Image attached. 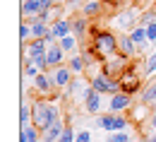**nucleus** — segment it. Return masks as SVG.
I'll list each match as a JSON object with an SVG mask.
<instances>
[{
    "instance_id": "obj_31",
    "label": "nucleus",
    "mask_w": 156,
    "mask_h": 142,
    "mask_svg": "<svg viewBox=\"0 0 156 142\" xmlns=\"http://www.w3.org/2000/svg\"><path fill=\"white\" fill-rule=\"evenodd\" d=\"M75 137H77V130L67 125V128L62 130V135H60V137H58V142H75Z\"/></svg>"
},
{
    "instance_id": "obj_35",
    "label": "nucleus",
    "mask_w": 156,
    "mask_h": 142,
    "mask_svg": "<svg viewBox=\"0 0 156 142\" xmlns=\"http://www.w3.org/2000/svg\"><path fill=\"white\" fill-rule=\"evenodd\" d=\"M79 2H82V0H65V5H67V7H75V5H79Z\"/></svg>"
},
{
    "instance_id": "obj_22",
    "label": "nucleus",
    "mask_w": 156,
    "mask_h": 142,
    "mask_svg": "<svg viewBox=\"0 0 156 142\" xmlns=\"http://www.w3.org/2000/svg\"><path fill=\"white\" fill-rule=\"evenodd\" d=\"M31 121H34V104L22 101V106H20V125H31Z\"/></svg>"
},
{
    "instance_id": "obj_33",
    "label": "nucleus",
    "mask_w": 156,
    "mask_h": 142,
    "mask_svg": "<svg viewBox=\"0 0 156 142\" xmlns=\"http://www.w3.org/2000/svg\"><path fill=\"white\" fill-rule=\"evenodd\" d=\"M147 36H149V41H151V43H156V22L147 27Z\"/></svg>"
},
{
    "instance_id": "obj_20",
    "label": "nucleus",
    "mask_w": 156,
    "mask_h": 142,
    "mask_svg": "<svg viewBox=\"0 0 156 142\" xmlns=\"http://www.w3.org/2000/svg\"><path fill=\"white\" fill-rule=\"evenodd\" d=\"M41 10H43V2H41V0H24V2H22V17H24V20L39 15Z\"/></svg>"
},
{
    "instance_id": "obj_13",
    "label": "nucleus",
    "mask_w": 156,
    "mask_h": 142,
    "mask_svg": "<svg viewBox=\"0 0 156 142\" xmlns=\"http://www.w3.org/2000/svg\"><path fill=\"white\" fill-rule=\"evenodd\" d=\"M130 36H132V41L137 43V48H139V53H144L147 48H149V36H147V27H142V24H137L135 29L130 31Z\"/></svg>"
},
{
    "instance_id": "obj_23",
    "label": "nucleus",
    "mask_w": 156,
    "mask_h": 142,
    "mask_svg": "<svg viewBox=\"0 0 156 142\" xmlns=\"http://www.w3.org/2000/svg\"><path fill=\"white\" fill-rule=\"evenodd\" d=\"M67 65H70V70H72L75 75H82V72L87 70V63H84V58H82V53H72Z\"/></svg>"
},
{
    "instance_id": "obj_28",
    "label": "nucleus",
    "mask_w": 156,
    "mask_h": 142,
    "mask_svg": "<svg viewBox=\"0 0 156 142\" xmlns=\"http://www.w3.org/2000/svg\"><path fill=\"white\" fill-rule=\"evenodd\" d=\"M151 75H156V51L149 53V58L144 60V77H151Z\"/></svg>"
},
{
    "instance_id": "obj_11",
    "label": "nucleus",
    "mask_w": 156,
    "mask_h": 142,
    "mask_svg": "<svg viewBox=\"0 0 156 142\" xmlns=\"http://www.w3.org/2000/svg\"><path fill=\"white\" fill-rule=\"evenodd\" d=\"M48 51V43H46V39H31L24 43V58H36V56H43Z\"/></svg>"
},
{
    "instance_id": "obj_16",
    "label": "nucleus",
    "mask_w": 156,
    "mask_h": 142,
    "mask_svg": "<svg viewBox=\"0 0 156 142\" xmlns=\"http://www.w3.org/2000/svg\"><path fill=\"white\" fill-rule=\"evenodd\" d=\"M20 142H41V130L31 125H20Z\"/></svg>"
},
{
    "instance_id": "obj_5",
    "label": "nucleus",
    "mask_w": 156,
    "mask_h": 142,
    "mask_svg": "<svg viewBox=\"0 0 156 142\" xmlns=\"http://www.w3.org/2000/svg\"><path fill=\"white\" fill-rule=\"evenodd\" d=\"M139 10L135 7H127V10H120L115 17H113V24H115L118 29H122V31H132L135 29V24H139Z\"/></svg>"
},
{
    "instance_id": "obj_21",
    "label": "nucleus",
    "mask_w": 156,
    "mask_h": 142,
    "mask_svg": "<svg viewBox=\"0 0 156 142\" xmlns=\"http://www.w3.org/2000/svg\"><path fill=\"white\" fill-rule=\"evenodd\" d=\"M58 43H60V48L67 53V56H72L75 51H77V43H79V39L75 36V34H67V36H62V39H58Z\"/></svg>"
},
{
    "instance_id": "obj_14",
    "label": "nucleus",
    "mask_w": 156,
    "mask_h": 142,
    "mask_svg": "<svg viewBox=\"0 0 156 142\" xmlns=\"http://www.w3.org/2000/svg\"><path fill=\"white\" fill-rule=\"evenodd\" d=\"M65 51L60 48V43H53V46H48V51H46V58H48V65H51V70L53 67H58V65H62L65 63Z\"/></svg>"
},
{
    "instance_id": "obj_6",
    "label": "nucleus",
    "mask_w": 156,
    "mask_h": 142,
    "mask_svg": "<svg viewBox=\"0 0 156 142\" xmlns=\"http://www.w3.org/2000/svg\"><path fill=\"white\" fill-rule=\"evenodd\" d=\"M84 111H87L89 116H98V113L103 111V94L96 92L94 87L87 89V96H84Z\"/></svg>"
},
{
    "instance_id": "obj_29",
    "label": "nucleus",
    "mask_w": 156,
    "mask_h": 142,
    "mask_svg": "<svg viewBox=\"0 0 156 142\" xmlns=\"http://www.w3.org/2000/svg\"><path fill=\"white\" fill-rule=\"evenodd\" d=\"M154 22H156V12L154 10H147V12L139 15V24H142V27H149V24H154Z\"/></svg>"
},
{
    "instance_id": "obj_34",
    "label": "nucleus",
    "mask_w": 156,
    "mask_h": 142,
    "mask_svg": "<svg viewBox=\"0 0 156 142\" xmlns=\"http://www.w3.org/2000/svg\"><path fill=\"white\" fill-rule=\"evenodd\" d=\"M111 2L118 5V7H125V5H127V2H132V0H111Z\"/></svg>"
},
{
    "instance_id": "obj_27",
    "label": "nucleus",
    "mask_w": 156,
    "mask_h": 142,
    "mask_svg": "<svg viewBox=\"0 0 156 142\" xmlns=\"http://www.w3.org/2000/svg\"><path fill=\"white\" fill-rule=\"evenodd\" d=\"M22 72H24V77H27V80H36L41 72H43V70H39V67H36L31 60H27V63H24V70H22Z\"/></svg>"
},
{
    "instance_id": "obj_1",
    "label": "nucleus",
    "mask_w": 156,
    "mask_h": 142,
    "mask_svg": "<svg viewBox=\"0 0 156 142\" xmlns=\"http://www.w3.org/2000/svg\"><path fill=\"white\" fill-rule=\"evenodd\" d=\"M58 118H60V108L53 101H48V99L34 101V121L31 123H34L39 130H46L51 123H55Z\"/></svg>"
},
{
    "instance_id": "obj_3",
    "label": "nucleus",
    "mask_w": 156,
    "mask_h": 142,
    "mask_svg": "<svg viewBox=\"0 0 156 142\" xmlns=\"http://www.w3.org/2000/svg\"><path fill=\"white\" fill-rule=\"evenodd\" d=\"M127 116H122V113H113V111H108V113H98L96 116V128H101L103 133H118V130H127Z\"/></svg>"
},
{
    "instance_id": "obj_12",
    "label": "nucleus",
    "mask_w": 156,
    "mask_h": 142,
    "mask_svg": "<svg viewBox=\"0 0 156 142\" xmlns=\"http://www.w3.org/2000/svg\"><path fill=\"white\" fill-rule=\"evenodd\" d=\"M65 128H67V125L62 123V118H58L55 123H51L46 130H41V142H58V137L62 135Z\"/></svg>"
},
{
    "instance_id": "obj_15",
    "label": "nucleus",
    "mask_w": 156,
    "mask_h": 142,
    "mask_svg": "<svg viewBox=\"0 0 156 142\" xmlns=\"http://www.w3.org/2000/svg\"><path fill=\"white\" fill-rule=\"evenodd\" d=\"M118 46H120V53H125L127 58H132V56H137V53H139V48H137V43L132 41L130 31H127V34H120V36H118Z\"/></svg>"
},
{
    "instance_id": "obj_37",
    "label": "nucleus",
    "mask_w": 156,
    "mask_h": 142,
    "mask_svg": "<svg viewBox=\"0 0 156 142\" xmlns=\"http://www.w3.org/2000/svg\"><path fill=\"white\" fill-rule=\"evenodd\" d=\"M151 125H154V130H156V111L151 113Z\"/></svg>"
},
{
    "instance_id": "obj_32",
    "label": "nucleus",
    "mask_w": 156,
    "mask_h": 142,
    "mask_svg": "<svg viewBox=\"0 0 156 142\" xmlns=\"http://www.w3.org/2000/svg\"><path fill=\"white\" fill-rule=\"evenodd\" d=\"M75 142H91V133H89V130H77Z\"/></svg>"
},
{
    "instance_id": "obj_30",
    "label": "nucleus",
    "mask_w": 156,
    "mask_h": 142,
    "mask_svg": "<svg viewBox=\"0 0 156 142\" xmlns=\"http://www.w3.org/2000/svg\"><path fill=\"white\" fill-rule=\"evenodd\" d=\"M20 41L22 43L31 41V24H27V20L22 22V27H20Z\"/></svg>"
},
{
    "instance_id": "obj_19",
    "label": "nucleus",
    "mask_w": 156,
    "mask_h": 142,
    "mask_svg": "<svg viewBox=\"0 0 156 142\" xmlns=\"http://www.w3.org/2000/svg\"><path fill=\"white\" fill-rule=\"evenodd\" d=\"M139 101L144 104V106H156V80L149 82V84L139 92Z\"/></svg>"
},
{
    "instance_id": "obj_25",
    "label": "nucleus",
    "mask_w": 156,
    "mask_h": 142,
    "mask_svg": "<svg viewBox=\"0 0 156 142\" xmlns=\"http://www.w3.org/2000/svg\"><path fill=\"white\" fill-rule=\"evenodd\" d=\"M51 31V24L46 22H31V39H43Z\"/></svg>"
},
{
    "instance_id": "obj_4",
    "label": "nucleus",
    "mask_w": 156,
    "mask_h": 142,
    "mask_svg": "<svg viewBox=\"0 0 156 142\" xmlns=\"http://www.w3.org/2000/svg\"><path fill=\"white\" fill-rule=\"evenodd\" d=\"M89 84H91L96 92H101V94H108V96H113L115 92H120V82H115L111 75H106V72H98V75H94Z\"/></svg>"
},
{
    "instance_id": "obj_26",
    "label": "nucleus",
    "mask_w": 156,
    "mask_h": 142,
    "mask_svg": "<svg viewBox=\"0 0 156 142\" xmlns=\"http://www.w3.org/2000/svg\"><path fill=\"white\" fill-rule=\"evenodd\" d=\"M106 142H132V137H130L127 130H118V133H108Z\"/></svg>"
},
{
    "instance_id": "obj_18",
    "label": "nucleus",
    "mask_w": 156,
    "mask_h": 142,
    "mask_svg": "<svg viewBox=\"0 0 156 142\" xmlns=\"http://www.w3.org/2000/svg\"><path fill=\"white\" fill-rule=\"evenodd\" d=\"M51 29H53V34H55L58 39H62V36L72 34V20H70V17H60L58 22L51 24Z\"/></svg>"
},
{
    "instance_id": "obj_7",
    "label": "nucleus",
    "mask_w": 156,
    "mask_h": 142,
    "mask_svg": "<svg viewBox=\"0 0 156 142\" xmlns=\"http://www.w3.org/2000/svg\"><path fill=\"white\" fill-rule=\"evenodd\" d=\"M51 75H53V82H55V87L58 89H67L70 87V82L75 80V72L70 70V65H58V67H53L51 70Z\"/></svg>"
},
{
    "instance_id": "obj_9",
    "label": "nucleus",
    "mask_w": 156,
    "mask_h": 142,
    "mask_svg": "<svg viewBox=\"0 0 156 142\" xmlns=\"http://www.w3.org/2000/svg\"><path fill=\"white\" fill-rule=\"evenodd\" d=\"M130 106H132V94H127V92H115V94L111 96V101H108V111L122 113V111H127Z\"/></svg>"
},
{
    "instance_id": "obj_10",
    "label": "nucleus",
    "mask_w": 156,
    "mask_h": 142,
    "mask_svg": "<svg viewBox=\"0 0 156 142\" xmlns=\"http://www.w3.org/2000/svg\"><path fill=\"white\" fill-rule=\"evenodd\" d=\"M120 92H127V94H139L142 92V80L137 75H132V70L122 72V77H120Z\"/></svg>"
},
{
    "instance_id": "obj_8",
    "label": "nucleus",
    "mask_w": 156,
    "mask_h": 142,
    "mask_svg": "<svg viewBox=\"0 0 156 142\" xmlns=\"http://www.w3.org/2000/svg\"><path fill=\"white\" fill-rule=\"evenodd\" d=\"M31 87H34V92H39L41 96H48L53 89H58V87H55V82H53V75H51V72H41L36 80H31Z\"/></svg>"
},
{
    "instance_id": "obj_17",
    "label": "nucleus",
    "mask_w": 156,
    "mask_h": 142,
    "mask_svg": "<svg viewBox=\"0 0 156 142\" xmlns=\"http://www.w3.org/2000/svg\"><path fill=\"white\" fill-rule=\"evenodd\" d=\"M87 29H89V17H87V15H77V17H72V34H75L79 41L87 36Z\"/></svg>"
},
{
    "instance_id": "obj_2",
    "label": "nucleus",
    "mask_w": 156,
    "mask_h": 142,
    "mask_svg": "<svg viewBox=\"0 0 156 142\" xmlns=\"http://www.w3.org/2000/svg\"><path fill=\"white\" fill-rule=\"evenodd\" d=\"M91 51L96 53L98 58H111L120 53V46H118V36L111 31H96L94 34V43H91Z\"/></svg>"
},
{
    "instance_id": "obj_24",
    "label": "nucleus",
    "mask_w": 156,
    "mask_h": 142,
    "mask_svg": "<svg viewBox=\"0 0 156 142\" xmlns=\"http://www.w3.org/2000/svg\"><path fill=\"white\" fill-rule=\"evenodd\" d=\"M98 12H101V2H98V0H87V2L82 5V15H87L89 20L96 17Z\"/></svg>"
},
{
    "instance_id": "obj_36",
    "label": "nucleus",
    "mask_w": 156,
    "mask_h": 142,
    "mask_svg": "<svg viewBox=\"0 0 156 142\" xmlns=\"http://www.w3.org/2000/svg\"><path fill=\"white\" fill-rule=\"evenodd\" d=\"M144 142H156V133H154V135H149V137H144Z\"/></svg>"
}]
</instances>
